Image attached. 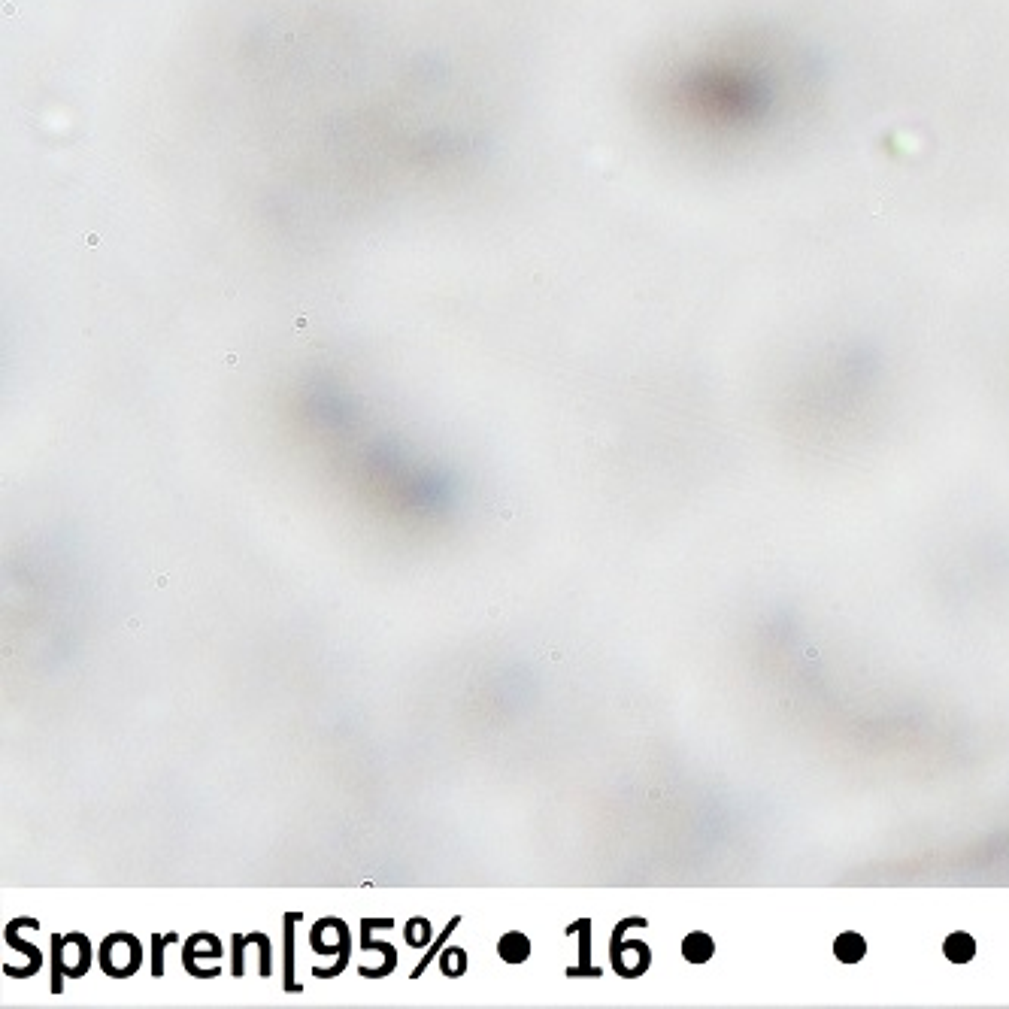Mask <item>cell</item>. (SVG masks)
Returning <instances> with one entry per match:
<instances>
[{"label":"cell","instance_id":"13","mask_svg":"<svg viewBox=\"0 0 1009 1009\" xmlns=\"http://www.w3.org/2000/svg\"><path fill=\"white\" fill-rule=\"evenodd\" d=\"M179 937L176 934H167V937H152V976L158 979V976H164V949L170 946V943H176Z\"/></svg>","mask_w":1009,"mask_h":1009},{"label":"cell","instance_id":"8","mask_svg":"<svg viewBox=\"0 0 1009 1009\" xmlns=\"http://www.w3.org/2000/svg\"><path fill=\"white\" fill-rule=\"evenodd\" d=\"M567 934H579V937H582V964H579V967H573V970H567V976H597L600 970L588 964V940H591V922H588V919H582L579 925H570V928H567Z\"/></svg>","mask_w":1009,"mask_h":1009},{"label":"cell","instance_id":"2","mask_svg":"<svg viewBox=\"0 0 1009 1009\" xmlns=\"http://www.w3.org/2000/svg\"><path fill=\"white\" fill-rule=\"evenodd\" d=\"M100 967H104L107 976L113 979H128L140 970L143 964V946L137 937L131 934H113L104 940V946H100Z\"/></svg>","mask_w":1009,"mask_h":1009},{"label":"cell","instance_id":"3","mask_svg":"<svg viewBox=\"0 0 1009 1009\" xmlns=\"http://www.w3.org/2000/svg\"><path fill=\"white\" fill-rule=\"evenodd\" d=\"M310 943L319 955H340L337 967L331 976H340L346 970V961H349V928L340 922V919H322L316 922L313 934H310Z\"/></svg>","mask_w":1009,"mask_h":1009},{"label":"cell","instance_id":"1","mask_svg":"<svg viewBox=\"0 0 1009 1009\" xmlns=\"http://www.w3.org/2000/svg\"><path fill=\"white\" fill-rule=\"evenodd\" d=\"M91 967V943L85 934H55L52 937V991L61 994L64 976L79 979Z\"/></svg>","mask_w":1009,"mask_h":1009},{"label":"cell","instance_id":"12","mask_svg":"<svg viewBox=\"0 0 1009 1009\" xmlns=\"http://www.w3.org/2000/svg\"><path fill=\"white\" fill-rule=\"evenodd\" d=\"M403 937H407V943H410L413 949L428 946V943H431V925H428V919H422V916L410 919V925H407V931H403Z\"/></svg>","mask_w":1009,"mask_h":1009},{"label":"cell","instance_id":"5","mask_svg":"<svg viewBox=\"0 0 1009 1009\" xmlns=\"http://www.w3.org/2000/svg\"><path fill=\"white\" fill-rule=\"evenodd\" d=\"M613 964L622 976H640L649 967V949L643 943H625V949L613 943Z\"/></svg>","mask_w":1009,"mask_h":1009},{"label":"cell","instance_id":"10","mask_svg":"<svg viewBox=\"0 0 1009 1009\" xmlns=\"http://www.w3.org/2000/svg\"><path fill=\"white\" fill-rule=\"evenodd\" d=\"M682 955H685L688 961H706V958L713 955V940L706 937V934H691V937L685 940V946H682Z\"/></svg>","mask_w":1009,"mask_h":1009},{"label":"cell","instance_id":"15","mask_svg":"<svg viewBox=\"0 0 1009 1009\" xmlns=\"http://www.w3.org/2000/svg\"><path fill=\"white\" fill-rule=\"evenodd\" d=\"M255 943H258V952H261V976H270V940L264 934H249Z\"/></svg>","mask_w":1009,"mask_h":1009},{"label":"cell","instance_id":"9","mask_svg":"<svg viewBox=\"0 0 1009 1009\" xmlns=\"http://www.w3.org/2000/svg\"><path fill=\"white\" fill-rule=\"evenodd\" d=\"M440 970H443V976H449V979L464 976V973H467V952L458 949V946H449V949L440 955Z\"/></svg>","mask_w":1009,"mask_h":1009},{"label":"cell","instance_id":"6","mask_svg":"<svg viewBox=\"0 0 1009 1009\" xmlns=\"http://www.w3.org/2000/svg\"><path fill=\"white\" fill-rule=\"evenodd\" d=\"M497 952H500V958L507 961V964H525L531 958V940L525 934H519V931H510V934L500 937Z\"/></svg>","mask_w":1009,"mask_h":1009},{"label":"cell","instance_id":"11","mask_svg":"<svg viewBox=\"0 0 1009 1009\" xmlns=\"http://www.w3.org/2000/svg\"><path fill=\"white\" fill-rule=\"evenodd\" d=\"M285 922H288V931H285V991H297V982L291 979V973H294V949H291V943H294V922H297V916L294 913H288L285 916Z\"/></svg>","mask_w":1009,"mask_h":1009},{"label":"cell","instance_id":"14","mask_svg":"<svg viewBox=\"0 0 1009 1009\" xmlns=\"http://www.w3.org/2000/svg\"><path fill=\"white\" fill-rule=\"evenodd\" d=\"M458 922H461V919H452V922H449V928H446V931H443V937H440V940H437V943H434V946H431V952H428V955H425V961H422V964H419V967H416V970H413V979H419V976H422V973H425V967H428V964H431V958H434V955H437V952H440V946H443V943H446V940H449V934H452V931H455V928H458Z\"/></svg>","mask_w":1009,"mask_h":1009},{"label":"cell","instance_id":"16","mask_svg":"<svg viewBox=\"0 0 1009 1009\" xmlns=\"http://www.w3.org/2000/svg\"><path fill=\"white\" fill-rule=\"evenodd\" d=\"M249 937H234V976H243V949Z\"/></svg>","mask_w":1009,"mask_h":1009},{"label":"cell","instance_id":"7","mask_svg":"<svg viewBox=\"0 0 1009 1009\" xmlns=\"http://www.w3.org/2000/svg\"><path fill=\"white\" fill-rule=\"evenodd\" d=\"M194 955H213V958H219L222 955V943L213 934H194V937L185 940L182 958H194Z\"/></svg>","mask_w":1009,"mask_h":1009},{"label":"cell","instance_id":"4","mask_svg":"<svg viewBox=\"0 0 1009 1009\" xmlns=\"http://www.w3.org/2000/svg\"><path fill=\"white\" fill-rule=\"evenodd\" d=\"M28 925V919H16V922H10L7 925V943L10 946H16L19 952H25L28 955V964L25 967H4L7 970V976H16V979H28V976H34L37 970H40V964H43V955H40V949L37 946H31V943H25V940H19V931Z\"/></svg>","mask_w":1009,"mask_h":1009}]
</instances>
